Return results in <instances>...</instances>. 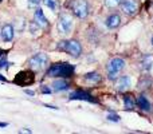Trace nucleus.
<instances>
[{
    "label": "nucleus",
    "instance_id": "16",
    "mask_svg": "<svg viewBox=\"0 0 153 134\" xmlns=\"http://www.w3.org/2000/svg\"><path fill=\"white\" fill-rule=\"evenodd\" d=\"M85 81H87L89 83H98L101 81V75L98 73H89L85 75Z\"/></svg>",
    "mask_w": 153,
    "mask_h": 134
},
{
    "label": "nucleus",
    "instance_id": "12",
    "mask_svg": "<svg viewBox=\"0 0 153 134\" xmlns=\"http://www.w3.org/2000/svg\"><path fill=\"white\" fill-rule=\"evenodd\" d=\"M0 38L4 42H11L13 39V27L12 24H4L0 30Z\"/></svg>",
    "mask_w": 153,
    "mask_h": 134
},
{
    "label": "nucleus",
    "instance_id": "18",
    "mask_svg": "<svg viewBox=\"0 0 153 134\" xmlns=\"http://www.w3.org/2000/svg\"><path fill=\"white\" fill-rule=\"evenodd\" d=\"M43 3H45L46 7L50 8L53 12H55V11L58 10V1H56V0H43Z\"/></svg>",
    "mask_w": 153,
    "mask_h": 134
},
{
    "label": "nucleus",
    "instance_id": "28",
    "mask_svg": "<svg viewBox=\"0 0 153 134\" xmlns=\"http://www.w3.org/2000/svg\"><path fill=\"white\" fill-rule=\"evenodd\" d=\"M152 46H153V38H152Z\"/></svg>",
    "mask_w": 153,
    "mask_h": 134
},
{
    "label": "nucleus",
    "instance_id": "10",
    "mask_svg": "<svg viewBox=\"0 0 153 134\" xmlns=\"http://www.w3.org/2000/svg\"><path fill=\"white\" fill-rule=\"evenodd\" d=\"M70 99L71 101H86V102H93L95 103L97 102V99L95 98H93L90 94H87V93L85 91H74L70 94Z\"/></svg>",
    "mask_w": 153,
    "mask_h": 134
},
{
    "label": "nucleus",
    "instance_id": "4",
    "mask_svg": "<svg viewBox=\"0 0 153 134\" xmlns=\"http://www.w3.org/2000/svg\"><path fill=\"white\" fill-rule=\"evenodd\" d=\"M73 27H74V21L73 18L69 13H62L58 19V23H56V28H58L59 34L62 35H69L73 31Z\"/></svg>",
    "mask_w": 153,
    "mask_h": 134
},
{
    "label": "nucleus",
    "instance_id": "11",
    "mask_svg": "<svg viewBox=\"0 0 153 134\" xmlns=\"http://www.w3.org/2000/svg\"><path fill=\"white\" fill-rule=\"evenodd\" d=\"M34 21L38 24V26L42 27V30L43 28H47V27H48V20H47V18L45 16V13H43V11L40 10V8H36V11H35Z\"/></svg>",
    "mask_w": 153,
    "mask_h": 134
},
{
    "label": "nucleus",
    "instance_id": "26",
    "mask_svg": "<svg viewBox=\"0 0 153 134\" xmlns=\"http://www.w3.org/2000/svg\"><path fill=\"white\" fill-rule=\"evenodd\" d=\"M7 126H8L7 122H0V127H7Z\"/></svg>",
    "mask_w": 153,
    "mask_h": 134
},
{
    "label": "nucleus",
    "instance_id": "24",
    "mask_svg": "<svg viewBox=\"0 0 153 134\" xmlns=\"http://www.w3.org/2000/svg\"><path fill=\"white\" fill-rule=\"evenodd\" d=\"M5 63H7V61H5V58H3L1 61H0V70L5 67Z\"/></svg>",
    "mask_w": 153,
    "mask_h": 134
},
{
    "label": "nucleus",
    "instance_id": "8",
    "mask_svg": "<svg viewBox=\"0 0 153 134\" xmlns=\"http://www.w3.org/2000/svg\"><path fill=\"white\" fill-rule=\"evenodd\" d=\"M121 8H122V11H124V13H126V15H129V16H133L137 13L138 4L136 0H124V1L121 3Z\"/></svg>",
    "mask_w": 153,
    "mask_h": 134
},
{
    "label": "nucleus",
    "instance_id": "7",
    "mask_svg": "<svg viewBox=\"0 0 153 134\" xmlns=\"http://www.w3.org/2000/svg\"><path fill=\"white\" fill-rule=\"evenodd\" d=\"M132 86V78L129 75H121V76H117V81H116V89L118 90L120 93H124L126 90L130 89Z\"/></svg>",
    "mask_w": 153,
    "mask_h": 134
},
{
    "label": "nucleus",
    "instance_id": "2",
    "mask_svg": "<svg viewBox=\"0 0 153 134\" xmlns=\"http://www.w3.org/2000/svg\"><path fill=\"white\" fill-rule=\"evenodd\" d=\"M58 50L63 51V53H67L69 55L74 56V58H78L82 54V47L81 43L78 40L70 39V40H62V42L58 43Z\"/></svg>",
    "mask_w": 153,
    "mask_h": 134
},
{
    "label": "nucleus",
    "instance_id": "6",
    "mask_svg": "<svg viewBox=\"0 0 153 134\" xmlns=\"http://www.w3.org/2000/svg\"><path fill=\"white\" fill-rule=\"evenodd\" d=\"M71 10L74 12V15L79 19H85L89 15V4H87L86 0H74Z\"/></svg>",
    "mask_w": 153,
    "mask_h": 134
},
{
    "label": "nucleus",
    "instance_id": "15",
    "mask_svg": "<svg viewBox=\"0 0 153 134\" xmlns=\"http://www.w3.org/2000/svg\"><path fill=\"white\" fill-rule=\"evenodd\" d=\"M69 89V83H67L65 79H58L53 83V90L54 91H63V90H67Z\"/></svg>",
    "mask_w": 153,
    "mask_h": 134
},
{
    "label": "nucleus",
    "instance_id": "14",
    "mask_svg": "<svg viewBox=\"0 0 153 134\" xmlns=\"http://www.w3.org/2000/svg\"><path fill=\"white\" fill-rule=\"evenodd\" d=\"M136 103H137V106L141 109V110H145V111L151 110V102L148 101V98H146L145 95H140V97H137Z\"/></svg>",
    "mask_w": 153,
    "mask_h": 134
},
{
    "label": "nucleus",
    "instance_id": "25",
    "mask_svg": "<svg viewBox=\"0 0 153 134\" xmlns=\"http://www.w3.org/2000/svg\"><path fill=\"white\" fill-rule=\"evenodd\" d=\"M26 91V94H28V95H35V93L32 91V90H24Z\"/></svg>",
    "mask_w": 153,
    "mask_h": 134
},
{
    "label": "nucleus",
    "instance_id": "20",
    "mask_svg": "<svg viewBox=\"0 0 153 134\" xmlns=\"http://www.w3.org/2000/svg\"><path fill=\"white\" fill-rule=\"evenodd\" d=\"M121 4V0H105V5L108 8H116Z\"/></svg>",
    "mask_w": 153,
    "mask_h": 134
},
{
    "label": "nucleus",
    "instance_id": "9",
    "mask_svg": "<svg viewBox=\"0 0 153 134\" xmlns=\"http://www.w3.org/2000/svg\"><path fill=\"white\" fill-rule=\"evenodd\" d=\"M13 82L20 84V86H27V84L34 82V75H32V73H30V71H22V73H19L18 75H16Z\"/></svg>",
    "mask_w": 153,
    "mask_h": 134
},
{
    "label": "nucleus",
    "instance_id": "1",
    "mask_svg": "<svg viewBox=\"0 0 153 134\" xmlns=\"http://www.w3.org/2000/svg\"><path fill=\"white\" fill-rule=\"evenodd\" d=\"M74 73V66L70 63H55L47 70V75L51 78H67Z\"/></svg>",
    "mask_w": 153,
    "mask_h": 134
},
{
    "label": "nucleus",
    "instance_id": "22",
    "mask_svg": "<svg viewBox=\"0 0 153 134\" xmlns=\"http://www.w3.org/2000/svg\"><path fill=\"white\" fill-rule=\"evenodd\" d=\"M39 3H40V0H28V5L30 7H38L39 5Z\"/></svg>",
    "mask_w": 153,
    "mask_h": 134
},
{
    "label": "nucleus",
    "instance_id": "27",
    "mask_svg": "<svg viewBox=\"0 0 153 134\" xmlns=\"http://www.w3.org/2000/svg\"><path fill=\"white\" fill-rule=\"evenodd\" d=\"M0 81H1V82H5V78H3V76L0 75Z\"/></svg>",
    "mask_w": 153,
    "mask_h": 134
},
{
    "label": "nucleus",
    "instance_id": "13",
    "mask_svg": "<svg viewBox=\"0 0 153 134\" xmlns=\"http://www.w3.org/2000/svg\"><path fill=\"white\" fill-rule=\"evenodd\" d=\"M106 27H108L109 30H116L120 27V24H121V16L118 15V13H111L110 16H108V19H106L105 21Z\"/></svg>",
    "mask_w": 153,
    "mask_h": 134
},
{
    "label": "nucleus",
    "instance_id": "21",
    "mask_svg": "<svg viewBox=\"0 0 153 134\" xmlns=\"http://www.w3.org/2000/svg\"><path fill=\"white\" fill-rule=\"evenodd\" d=\"M108 119L111 122H120V115L118 114H108Z\"/></svg>",
    "mask_w": 153,
    "mask_h": 134
},
{
    "label": "nucleus",
    "instance_id": "17",
    "mask_svg": "<svg viewBox=\"0 0 153 134\" xmlns=\"http://www.w3.org/2000/svg\"><path fill=\"white\" fill-rule=\"evenodd\" d=\"M28 30H30V32H31L32 36H38V35L40 34V30H42V27L38 26L35 21H30V23H28Z\"/></svg>",
    "mask_w": 153,
    "mask_h": 134
},
{
    "label": "nucleus",
    "instance_id": "23",
    "mask_svg": "<svg viewBox=\"0 0 153 134\" xmlns=\"http://www.w3.org/2000/svg\"><path fill=\"white\" fill-rule=\"evenodd\" d=\"M40 90H42V93H45V94H50V93H51L50 87H46V86H42V87H40Z\"/></svg>",
    "mask_w": 153,
    "mask_h": 134
},
{
    "label": "nucleus",
    "instance_id": "5",
    "mask_svg": "<svg viewBox=\"0 0 153 134\" xmlns=\"http://www.w3.org/2000/svg\"><path fill=\"white\" fill-rule=\"evenodd\" d=\"M30 67L35 71H43L48 64V56L43 53H38L35 54L34 56L30 58V62H28Z\"/></svg>",
    "mask_w": 153,
    "mask_h": 134
},
{
    "label": "nucleus",
    "instance_id": "19",
    "mask_svg": "<svg viewBox=\"0 0 153 134\" xmlns=\"http://www.w3.org/2000/svg\"><path fill=\"white\" fill-rule=\"evenodd\" d=\"M124 105H125V109L132 110V109L134 107V101L132 99V97H125L124 98Z\"/></svg>",
    "mask_w": 153,
    "mask_h": 134
},
{
    "label": "nucleus",
    "instance_id": "3",
    "mask_svg": "<svg viewBox=\"0 0 153 134\" xmlns=\"http://www.w3.org/2000/svg\"><path fill=\"white\" fill-rule=\"evenodd\" d=\"M124 67H125V61L122 58L116 56V58L110 59L109 63H108V66H106L108 78L110 79V81H116L117 76H118V74L124 70Z\"/></svg>",
    "mask_w": 153,
    "mask_h": 134
}]
</instances>
